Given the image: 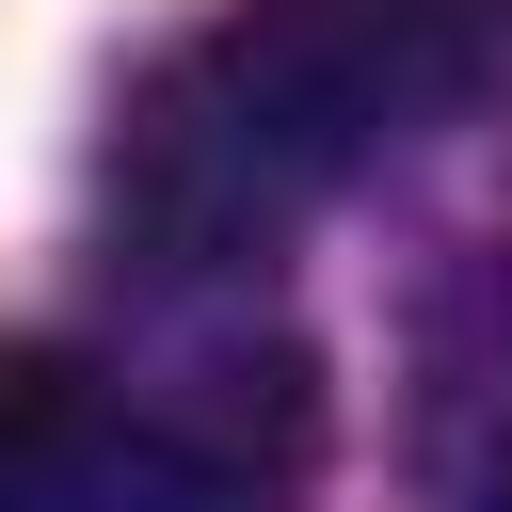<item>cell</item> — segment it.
Listing matches in <instances>:
<instances>
[{
    "label": "cell",
    "instance_id": "cell-3",
    "mask_svg": "<svg viewBox=\"0 0 512 512\" xmlns=\"http://www.w3.org/2000/svg\"><path fill=\"white\" fill-rule=\"evenodd\" d=\"M112 432L128 384L96 352H0V512H112Z\"/></svg>",
    "mask_w": 512,
    "mask_h": 512
},
{
    "label": "cell",
    "instance_id": "cell-4",
    "mask_svg": "<svg viewBox=\"0 0 512 512\" xmlns=\"http://www.w3.org/2000/svg\"><path fill=\"white\" fill-rule=\"evenodd\" d=\"M480 512H512V432H496V480H480Z\"/></svg>",
    "mask_w": 512,
    "mask_h": 512
},
{
    "label": "cell",
    "instance_id": "cell-2",
    "mask_svg": "<svg viewBox=\"0 0 512 512\" xmlns=\"http://www.w3.org/2000/svg\"><path fill=\"white\" fill-rule=\"evenodd\" d=\"M320 464V368L272 352H192L176 384H128L112 432V512H288Z\"/></svg>",
    "mask_w": 512,
    "mask_h": 512
},
{
    "label": "cell",
    "instance_id": "cell-1",
    "mask_svg": "<svg viewBox=\"0 0 512 512\" xmlns=\"http://www.w3.org/2000/svg\"><path fill=\"white\" fill-rule=\"evenodd\" d=\"M480 32L496 0H224V32H192L112 128L128 240L160 272H256L336 176L464 112Z\"/></svg>",
    "mask_w": 512,
    "mask_h": 512
}]
</instances>
